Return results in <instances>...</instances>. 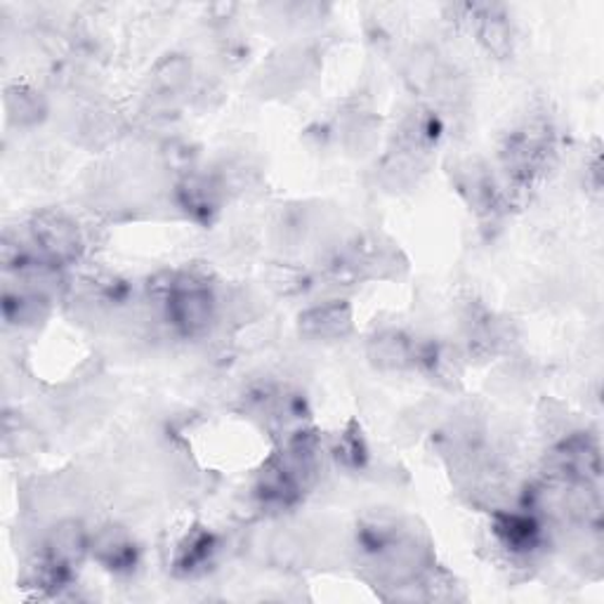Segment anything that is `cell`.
Instances as JSON below:
<instances>
[{
	"mask_svg": "<svg viewBox=\"0 0 604 604\" xmlns=\"http://www.w3.org/2000/svg\"><path fill=\"white\" fill-rule=\"evenodd\" d=\"M164 300L170 324L184 336L206 334L215 322V312H218V302H215L206 279L190 275V271L168 279L164 286Z\"/></svg>",
	"mask_w": 604,
	"mask_h": 604,
	"instance_id": "6da1fadb",
	"label": "cell"
},
{
	"mask_svg": "<svg viewBox=\"0 0 604 604\" xmlns=\"http://www.w3.org/2000/svg\"><path fill=\"white\" fill-rule=\"evenodd\" d=\"M32 243L43 261L62 267L76 263L83 253L78 225L60 210H43L32 220Z\"/></svg>",
	"mask_w": 604,
	"mask_h": 604,
	"instance_id": "7a4b0ae2",
	"label": "cell"
},
{
	"mask_svg": "<svg viewBox=\"0 0 604 604\" xmlns=\"http://www.w3.org/2000/svg\"><path fill=\"white\" fill-rule=\"evenodd\" d=\"M90 551V536L76 520L57 524L46 541V567L55 577H62L71 567H76L85 553Z\"/></svg>",
	"mask_w": 604,
	"mask_h": 604,
	"instance_id": "3957f363",
	"label": "cell"
},
{
	"mask_svg": "<svg viewBox=\"0 0 604 604\" xmlns=\"http://www.w3.org/2000/svg\"><path fill=\"white\" fill-rule=\"evenodd\" d=\"M555 468L563 480L591 482L600 478L597 444L585 435H571L555 451Z\"/></svg>",
	"mask_w": 604,
	"mask_h": 604,
	"instance_id": "277c9868",
	"label": "cell"
},
{
	"mask_svg": "<svg viewBox=\"0 0 604 604\" xmlns=\"http://www.w3.org/2000/svg\"><path fill=\"white\" fill-rule=\"evenodd\" d=\"M352 330V307L342 300H330L300 314V334L312 340H340Z\"/></svg>",
	"mask_w": 604,
	"mask_h": 604,
	"instance_id": "5b68a950",
	"label": "cell"
},
{
	"mask_svg": "<svg viewBox=\"0 0 604 604\" xmlns=\"http://www.w3.org/2000/svg\"><path fill=\"white\" fill-rule=\"evenodd\" d=\"M369 359L380 371H404L419 362L415 345L399 330H380L369 340Z\"/></svg>",
	"mask_w": 604,
	"mask_h": 604,
	"instance_id": "8992f818",
	"label": "cell"
},
{
	"mask_svg": "<svg viewBox=\"0 0 604 604\" xmlns=\"http://www.w3.org/2000/svg\"><path fill=\"white\" fill-rule=\"evenodd\" d=\"M222 190H225V184L220 180L192 172V176H186L180 182L178 194H180L182 208H186L194 215H201V218H208L210 213L218 210Z\"/></svg>",
	"mask_w": 604,
	"mask_h": 604,
	"instance_id": "52a82bcc",
	"label": "cell"
},
{
	"mask_svg": "<svg viewBox=\"0 0 604 604\" xmlns=\"http://www.w3.org/2000/svg\"><path fill=\"white\" fill-rule=\"evenodd\" d=\"M496 534L506 548L517 553L534 551L541 541V527L534 515L524 512H500L496 515Z\"/></svg>",
	"mask_w": 604,
	"mask_h": 604,
	"instance_id": "ba28073f",
	"label": "cell"
},
{
	"mask_svg": "<svg viewBox=\"0 0 604 604\" xmlns=\"http://www.w3.org/2000/svg\"><path fill=\"white\" fill-rule=\"evenodd\" d=\"M192 83V62L184 55H168L152 71V93L158 99L180 97Z\"/></svg>",
	"mask_w": 604,
	"mask_h": 604,
	"instance_id": "9c48e42d",
	"label": "cell"
},
{
	"mask_svg": "<svg viewBox=\"0 0 604 604\" xmlns=\"http://www.w3.org/2000/svg\"><path fill=\"white\" fill-rule=\"evenodd\" d=\"M90 551L99 559V563L107 565L109 569H131L135 565V548L133 541L119 527H107L99 531V534L90 541Z\"/></svg>",
	"mask_w": 604,
	"mask_h": 604,
	"instance_id": "30bf717a",
	"label": "cell"
},
{
	"mask_svg": "<svg viewBox=\"0 0 604 604\" xmlns=\"http://www.w3.org/2000/svg\"><path fill=\"white\" fill-rule=\"evenodd\" d=\"M5 111H8V119L14 125L28 128L46 119L48 105L40 93L28 88V85L17 83V85H10L5 90Z\"/></svg>",
	"mask_w": 604,
	"mask_h": 604,
	"instance_id": "8fae6325",
	"label": "cell"
},
{
	"mask_svg": "<svg viewBox=\"0 0 604 604\" xmlns=\"http://www.w3.org/2000/svg\"><path fill=\"white\" fill-rule=\"evenodd\" d=\"M482 14H478V36L480 43L486 48L488 55L508 57L512 50V28L508 20L500 12H494V8H480Z\"/></svg>",
	"mask_w": 604,
	"mask_h": 604,
	"instance_id": "7c38bea8",
	"label": "cell"
},
{
	"mask_svg": "<svg viewBox=\"0 0 604 604\" xmlns=\"http://www.w3.org/2000/svg\"><path fill=\"white\" fill-rule=\"evenodd\" d=\"M342 137H345V147L350 152L366 154L376 147V140H378L376 121L366 117V113H359V117H354L348 125H345Z\"/></svg>",
	"mask_w": 604,
	"mask_h": 604,
	"instance_id": "4fadbf2b",
	"label": "cell"
},
{
	"mask_svg": "<svg viewBox=\"0 0 604 604\" xmlns=\"http://www.w3.org/2000/svg\"><path fill=\"white\" fill-rule=\"evenodd\" d=\"M213 548H215V541L210 534H206V531H194V534L186 539L180 548L178 563L182 569H196L198 565H204L210 557Z\"/></svg>",
	"mask_w": 604,
	"mask_h": 604,
	"instance_id": "5bb4252c",
	"label": "cell"
}]
</instances>
